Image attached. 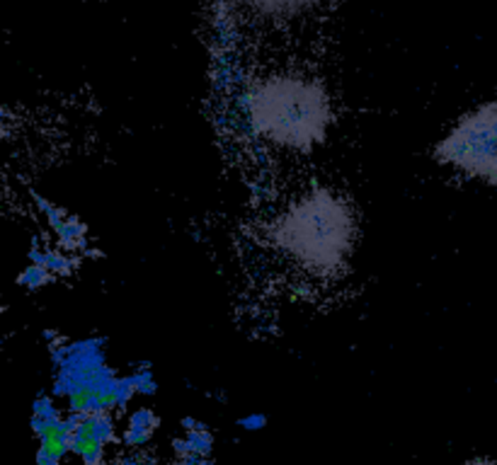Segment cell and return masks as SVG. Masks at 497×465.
Here are the masks:
<instances>
[{
	"mask_svg": "<svg viewBox=\"0 0 497 465\" xmlns=\"http://www.w3.org/2000/svg\"><path fill=\"white\" fill-rule=\"evenodd\" d=\"M243 109L255 134L309 153L328 139L333 107L325 85L306 73H269L248 83Z\"/></svg>",
	"mask_w": 497,
	"mask_h": 465,
	"instance_id": "obj_1",
	"label": "cell"
},
{
	"mask_svg": "<svg viewBox=\"0 0 497 465\" xmlns=\"http://www.w3.org/2000/svg\"><path fill=\"white\" fill-rule=\"evenodd\" d=\"M277 245L313 274L338 272L354 245V216L347 201L328 189L304 194L274 226Z\"/></svg>",
	"mask_w": 497,
	"mask_h": 465,
	"instance_id": "obj_2",
	"label": "cell"
},
{
	"mask_svg": "<svg viewBox=\"0 0 497 465\" xmlns=\"http://www.w3.org/2000/svg\"><path fill=\"white\" fill-rule=\"evenodd\" d=\"M432 155L437 163L497 187V102H485L463 114L434 146Z\"/></svg>",
	"mask_w": 497,
	"mask_h": 465,
	"instance_id": "obj_3",
	"label": "cell"
},
{
	"mask_svg": "<svg viewBox=\"0 0 497 465\" xmlns=\"http://www.w3.org/2000/svg\"><path fill=\"white\" fill-rule=\"evenodd\" d=\"M243 6H248L255 15L262 20H291V17L304 15V12L320 8L330 0H238Z\"/></svg>",
	"mask_w": 497,
	"mask_h": 465,
	"instance_id": "obj_4",
	"label": "cell"
},
{
	"mask_svg": "<svg viewBox=\"0 0 497 465\" xmlns=\"http://www.w3.org/2000/svg\"><path fill=\"white\" fill-rule=\"evenodd\" d=\"M158 415L148 407H141L134 415L129 417V426H126L124 444L126 446H146L153 436V431L158 429Z\"/></svg>",
	"mask_w": 497,
	"mask_h": 465,
	"instance_id": "obj_5",
	"label": "cell"
},
{
	"mask_svg": "<svg viewBox=\"0 0 497 465\" xmlns=\"http://www.w3.org/2000/svg\"><path fill=\"white\" fill-rule=\"evenodd\" d=\"M30 262L46 267L54 277H68V274L75 272V259H70L68 255L59 253V250L39 248L37 243L35 248L30 250Z\"/></svg>",
	"mask_w": 497,
	"mask_h": 465,
	"instance_id": "obj_6",
	"label": "cell"
},
{
	"mask_svg": "<svg viewBox=\"0 0 497 465\" xmlns=\"http://www.w3.org/2000/svg\"><path fill=\"white\" fill-rule=\"evenodd\" d=\"M56 238H59V245L68 253H75V250H85L88 245V228L80 218L68 216L59 228H56Z\"/></svg>",
	"mask_w": 497,
	"mask_h": 465,
	"instance_id": "obj_7",
	"label": "cell"
},
{
	"mask_svg": "<svg viewBox=\"0 0 497 465\" xmlns=\"http://www.w3.org/2000/svg\"><path fill=\"white\" fill-rule=\"evenodd\" d=\"M54 281V274L49 272L46 267H41V264H32L25 269V272H20V277H17V286L27 288V291H39V288H44L46 284Z\"/></svg>",
	"mask_w": 497,
	"mask_h": 465,
	"instance_id": "obj_8",
	"label": "cell"
},
{
	"mask_svg": "<svg viewBox=\"0 0 497 465\" xmlns=\"http://www.w3.org/2000/svg\"><path fill=\"white\" fill-rule=\"evenodd\" d=\"M184 439L189 444V453L202 455V458H206L214 448V436L209 434V429H189Z\"/></svg>",
	"mask_w": 497,
	"mask_h": 465,
	"instance_id": "obj_9",
	"label": "cell"
},
{
	"mask_svg": "<svg viewBox=\"0 0 497 465\" xmlns=\"http://www.w3.org/2000/svg\"><path fill=\"white\" fill-rule=\"evenodd\" d=\"M35 204H37V208H39V211L46 216V221H49V226L54 228V230L70 216V213H66L64 208H59V206H54L51 201H46L41 194H35Z\"/></svg>",
	"mask_w": 497,
	"mask_h": 465,
	"instance_id": "obj_10",
	"label": "cell"
},
{
	"mask_svg": "<svg viewBox=\"0 0 497 465\" xmlns=\"http://www.w3.org/2000/svg\"><path fill=\"white\" fill-rule=\"evenodd\" d=\"M136 395V388L134 383H131V376H124V378H117V386H115V395H112V407H126L129 405V400Z\"/></svg>",
	"mask_w": 497,
	"mask_h": 465,
	"instance_id": "obj_11",
	"label": "cell"
},
{
	"mask_svg": "<svg viewBox=\"0 0 497 465\" xmlns=\"http://www.w3.org/2000/svg\"><path fill=\"white\" fill-rule=\"evenodd\" d=\"M131 383H134L136 393H141V395H153L155 388H158L153 381V373L148 371V364H144V368H136L131 373Z\"/></svg>",
	"mask_w": 497,
	"mask_h": 465,
	"instance_id": "obj_12",
	"label": "cell"
},
{
	"mask_svg": "<svg viewBox=\"0 0 497 465\" xmlns=\"http://www.w3.org/2000/svg\"><path fill=\"white\" fill-rule=\"evenodd\" d=\"M32 415L41 417V419H59V417H61L59 410H56V405H54V400H51V397H46V395L37 397L35 405H32Z\"/></svg>",
	"mask_w": 497,
	"mask_h": 465,
	"instance_id": "obj_13",
	"label": "cell"
},
{
	"mask_svg": "<svg viewBox=\"0 0 497 465\" xmlns=\"http://www.w3.org/2000/svg\"><path fill=\"white\" fill-rule=\"evenodd\" d=\"M264 424H267V417L264 415H248V417H240L238 419V426H243V429H248V431H257V429H262Z\"/></svg>",
	"mask_w": 497,
	"mask_h": 465,
	"instance_id": "obj_14",
	"label": "cell"
},
{
	"mask_svg": "<svg viewBox=\"0 0 497 465\" xmlns=\"http://www.w3.org/2000/svg\"><path fill=\"white\" fill-rule=\"evenodd\" d=\"M61 458H56V455H51L49 451L39 448L37 451V465H59Z\"/></svg>",
	"mask_w": 497,
	"mask_h": 465,
	"instance_id": "obj_15",
	"label": "cell"
},
{
	"mask_svg": "<svg viewBox=\"0 0 497 465\" xmlns=\"http://www.w3.org/2000/svg\"><path fill=\"white\" fill-rule=\"evenodd\" d=\"M182 426H184V429H206V424H204V422H197V419H189V417H184V419H182Z\"/></svg>",
	"mask_w": 497,
	"mask_h": 465,
	"instance_id": "obj_16",
	"label": "cell"
},
{
	"mask_svg": "<svg viewBox=\"0 0 497 465\" xmlns=\"http://www.w3.org/2000/svg\"><path fill=\"white\" fill-rule=\"evenodd\" d=\"M463 465H497L495 460H468V463Z\"/></svg>",
	"mask_w": 497,
	"mask_h": 465,
	"instance_id": "obj_17",
	"label": "cell"
},
{
	"mask_svg": "<svg viewBox=\"0 0 497 465\" xmlns=\"http://www.w3.org/2000/svg\"><path fill=\"white\" fill-rule=\"evenodd\" d=\"M8 117H10V114H8V109H6V107H0V124H6Z\"/></svg>",
	"mask_w": 497,
	"mask_h": 465,
	"instance_id": "obj_18",
	"label": "cell"
},
{
	"mask_svg": "<svg viewBox=\"0 0 497 465\" xmlns=\"http://www.w3.org/2000/svg\"><path fill=\"white\" fill-rule=\"evenodd\" d=\"M202 465H214V463H211V460H202Z\"/></svg>",
	"mask_w": 497,
	"mask_h": 465,
	"instance_id": "obj_19",
	"label": "cell"
}]
</instances>
